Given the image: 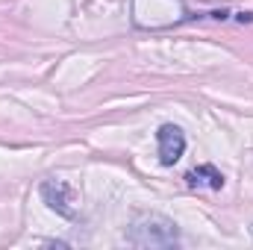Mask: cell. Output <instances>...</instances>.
I'll use <instances>...</instances> for the list:
<instances>
[{
    "instance_id": "1",
    "label": "cell",
    "mask_w": 253,
    "mask_h": 250,
    "mask_svg": "<svg viewBox=\"0 0 253 250\" xmlns=\"http://www.w3.org/2000/svg\"><path fill=\"white\" fill-rule=\"evenodd\" d=\"M126 242L135 248H174L180 242V230L165 215H138L126 230Z\"/></svg>"
},
{
    "instance_id": "2",
    "label": "cell",
    "mask_w": 253,
    "mask_h": 250,
    "mask_svg": "<svg viewBox=\"0 0 253 250\" xmlns=\"http://www.w3.org/2000/svg\"><path fill=\"white\" fill-rule=\"evenodd\" d=\"M42 197H44V203L56 212V215H62L68 221H74L77 218V191L68 186L65 180H44L42 186Z\"/></svg>"
},
{
    "instance_id": "3",
    "label": "cell",
    "mask_w": 253,
    "mask_h": 250,
    "mask_svg": "<svg viewBox=\"0 0 253 250\" xmlns=\"http://www.w3.org/2000/svg\"><path fill=\"white\" fill-rule=\"evenodd\" d=\"M156 138H159V162L168 165V168L177 165L180 156L186 153V132L177 124H162Z\"/></svg>"
},
{
    "instance_id": "4",
    "label": "cell",
    "mask_w": 253,
    "mask_h": 250,
    "mask_svg": "<svg viewBox=\"0 0 253 250\" xmlns=\"http://www.w3.org/2000/svg\"><path fill=\"white\" fill-rule=\"evenodd\" d=\"M224 174L215 168V165H197L186 174V186L189 188H212V191H221L224 188Z\"/></svg>"
}]
</instances>
